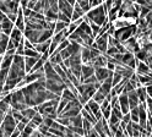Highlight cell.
Instances as JSON below:
<instances>
[{"label": "cell", "instance_id": "obj_8", "mask_svg": "<svg viewBox=\"0 0 152 137\" xmlns=\"http://www.w3.org/2000/svg\"><path fill=\"white\" fill-rule=\"evenodd\" d=\"M42 31H34V29H28L26 28L23 31V37L27 41H30L33 45H36L38 43V39H39V34Z\"/></svg>", "mask_w": 152, "mask_h": 137}, {"label": "cell", "instance_id": "obj_36", "mask_svg": "<svg viewBox=\"0 0 152 137\" xmlns=\"http://www.w3.org/2000/svg\"><path fill=\"white\" fill-rule=\"evenodd\" d=\"M74 12H76V14H79V15H80L81 17H83L85 15H86V14H85V12H83V10H82V9L80 7V5H79L77 3H76V4L74 5Z\"/></svg>", "mask_w": 152, "mask_h": 137}, {"label": "cell", "instance_id": "obj_9", "mask_svg": "<svg viewBox=\"0 0 152 137\" xmlns=\"http://www.w3.org/2000/svg\"><path fill=\"white\" fill-rule=\"evenodd\" d=\"M118 102H119V106L120 110L123 113V115H125L128 113H130V108H129V101H128V94L121 93L118 95Z\"/></svg>", "mask_w": 152, "mask_h": 137}, {"label": "cell", "instance_id": "obj_32", "mask_svg": "<svg viewBox=\"0 0 152 137\" xmlns=\"http://www.w3.org/2000/svg\"><path fill=\"white\" fill-rule=\"evenodd\" d=\"M90 27H91V29H92V36H93V38H96V37L98 36V33H99L101 27H99L98 25H96V23H93V22H90Z\"/></svg>", "mask_w": 152, "mask_h": 137}, {"label": "cell", "instance_id": "obj_28", "mask_svg": "<svg viewBox=\"0 0 152 137\" xmlns=\"http://www.w3.org/2000/svg\"><path fill=\"white\" fill-rule=\"evenodd\" d=\"M34 129L33 127H31L30 125H26V127H25V130L21 132V137H31L33 133H34Z\"/></svg>", "mask_w": 152, "mask_h": 137}, {"label": "cell", "instance_id": "obj_18", "mask_svg": "<svg viewBox=\"0 0 152 137\" xmlns=\"http://www.w3.org/2000/svg\"><path fill=\"white\" fill-rule=\"evenodd\" d=\"M92 66L94 68H99V67H106L107 66V56L106 55H99L96 60L92 63Z\"/></svg>", "mask_w": 152, "mask_h": 137}, {"label": "cell", "instance_id": "obj_50", "mask_svg": "<svg viewBox=\"0 0 152 137\" xmlns=\"http://www.w3.org/2000/svg\"><path fill=\"white\" fill-rule=\"evenodd\" d=\"M104 1H106V0H104Z\"/></svg>", "mask_w": 152, "mask_h": 137}, {"label": "cell", "instance_id": "obj_1", "mask_svg": "<svg viewBox=\"0 0 152 137\" xmlns=\"http://www.w3.org/2000/svg\"><path fill=\"white\" fill-rule=\"evenodd\" d=\"M87 18H88V21L90 22H93V23H96L98 25L99 27L103 26V23L107 21L108 17H107V12H106V10H104L103 5H99L97 7H93L91 9L90 11L85 15Z\"/></svg>", "mask_w": 152, "mask_h": 137}, {"label": "cell", "instance_id": "obj_13", "mask_svg": "<svg viewBox=\"0 0 152 137\" xmlns=\"http://www.w3.org/2000/svg\"><path fill=\"white\" fill-rule=\"evenodd\" d=\"M128 101H129V108H130V110L131 109H135V108H137L140 105V101H139L136 90L130 92V93H128Z\"/></svg>", "mask_w": 152, "mask_h": 137}, {"label": "cell", "instance_id": "obj_37", "mask_svg": "<svg viewBox=\"0 0 152 137\" xmlns=\"http://www.w3.org/2000/svg\"><path fill=\"white\" fill-rule=\"evenodd\" d=\"M6 16H7V18H9V20H10V21H11L12 23H15V22H16V18H17V14L10 12V14H7Z\"/></svg>", "mask_w": 152, "mask_h": 137}, {"label": "cell", "instance_id": "obj_30", "mask_svg": "<svg viewBox=\"0 0 152 137\" xmlns=\"http://www.w3.org/2000/svg\"><path fill=\"white\" fill-rule=\"evenodd\" d=\"M11 114H12V117H14V120L16 121V124H18V122L22 121L23 116H22L21 111H17V110H12V109H11Z\"/></svg>", "mask_w": 152, "mask_h": 137}, {"label": "cell", "instance_id": "obj_19", "mask_svg": "<svg viewBox=\"0 0 152 137\" xmlns=\"http://www.w3.org/2000/svg\"><path fill=\"white\" fill-rule=\"evenodd\" d=\"M38 111H37V109L36 108H31V106H28V108H26L25 110H22L21 111V114H22V116L25 117V119H27V120H32V117L37 114Z\"/></svg>", "mask_w": 152, "mask_h": 137}, {"label": "cell", "instance_id": "obj_43", "mask_svg": "<svg viewBox=\"0 0 152 137\" xmlns=\"http://www.w3.org/2000/svg\"><path fill=\"white\" fill-rule=\"evenodd\" d=\"M20 135H21V133H20V131H17V130H15V131L12 132V135H11L10 137H20Z\"/></svg>", "mask_w": 152, "mask_h": 137}, {"label": "cell", "instance_id": "obj_49", "mask_svg": "<svg viewBox=\"0 0 152 137\" xmlns=\"http://www.w3.org/2000/svg\"><path fill=\"white\" fill-rule=\"evenodd\" d=\"M150 68H151V71H152V67H150Z\"/></svg>", "mask_w": 152, "mask_h": 137}, {"label": "cell", "instance_id": "obj_17", "mask_svg": "<svg viewBox=\"0 0 152 137\" xmlns=\"http://www.w3.org/2000/svg\"><path fill=\"white\" fill-rule=\"evenodd\" d=\"M14 27H15V23H12L9 18H6L5 21L1 23V32H3L4 34H6V36L10 37L11 31L14 29Z\"/></svg>", "mask_w": 152, "mask_h": 137}, {"label": "cell", "instance_id": "obj_26", "mask_svg": "<svg viewBox=\"0 0 152 137\" xmlns=\"http://www.w3.org/2000/svg\"><path fill=\"white\" fill-rule=\"evenodd\" d=\"M92 99H93L94 102H96L97 104H99V105H101V104H102L104 101L107 99V98H106V95H103V94H102L99 91H97L96 93H94V95L92 97Z\"/></svg>", "mask_w": 152, "mask_h": 137}, {"label": "cell", "instance_id": "obj_39", "mask_svg": "<svg viewBox=\"0 0 152 137\" xmlns=\"http://www.w3.org/2000/svg\"><path fill=\"white\" fill-rule=\"evenodd\" d=\"M121 121H124L125 124H129V122L131 121V119H130V113H128V114H125V115H123Z\"/></svg>", "mask_w": 152, "mask_h": 137}, {"label": "cell", "instance_id": "obj_11", "mask_svg": "<svg viewBox=\"0 0 152 137\" xmlns=\"http://www.w3.org/2000/svg\"><path fill=\"white\" fill-rule=\"evenodd\" d=\"M112 78L113 77H108L103 83H101V87H99V90H98L103 95H106V98L108 97V94L113 90V80H112Z\"/></svg>", "mask_w": 152, "mask_h": 137}, {"label": "cell", "instance_id": "obj_20", "mask_svg": "<svg viewBox=\"0 0 152 137\" xmlns=\"http://www.w3.org/2000/svg\"><path fill=\"white\" fill-rule=\"evenodd\" d=\"M81 116L83 117V120H87L88 122H91L92 125H94V124H96L97 122V120H96V117H94L93 115H92V113H90V111H87V110H85L83 109V108H82V109H81Z\"/></svg>", "mask_w": 152, "mask_h": 137}, {"label": "cell", "instance_id": "obj_12", "mask_svg": "<svg viewBox=\"0 0 152 137\" xmlns=\"http://www.w3.org/2000/svg\"><path fill=\"white\" fill-rule=\"evenodd\" d=\"M135 74H136V75H152V71H151V68H150L145 63L136 60Z\"/></svg>", "mask_w": 152, "mask_h": 137}, {"label": "cell", "instance_id": "obj_6", "mask_svg": "<svg viewBox=\"0 0 152 137\" xmlns=\"http://www.w3.org/2000/svg\"><path fill=\"white\" fill-rule=\"evenodd\" d=\"M113 75H114V71H109L107 67L94 68V76H96L97 81L99 83H103L108 77H113Z\"/></svg>", "mask_w": 152, "mask_h": 137}, {"label": "cell", "instance_id": "obj_14", "mask_svg": "<svg viewBox=\"0 0 152 137\" xmlns=\"http://www.w3.org/2000/svg\"><path fill=\"white\" fill-rule=\"evenodd\" d=\"M80 55H81V61H82V65H88V64H90V61H91L90 47H82V48H81V52H80Z\"/></svg>", "mask_w": 152, "mask_h": 137}, {"label": "cell", "instance_id": "obj_5", "mask_svg": "<svg viewBox=\"0 0 152 137\" xmlns=\"http://www.w3.org/2000/svg\"><path fill=\"white\" fill-rule=\"evenodd\" d=\"M108 38H109V34L108 33H104L103 36L101 37H97L94 39V44H96L97 49L101 52V54H106L107 49H108Z\"/></svg>", "mask_w": 152, "mask_h": 137}, {"label": "cell", "instance_id": "obj_47", "mask_svg": "<svg viewBox=\"0 0 152 137\" xmlns=\"http://www.w3.org/2000/svg\"><path fill=\"white\" fill-rule=\"evenodd\" d=\"M1 60H3V55H1V56H0V64H1Z\"/></svg>", "mask_w": 152, "mask_h": 137}, {"label": "cell", "instance_id": "obj_15", "mask_svg": "<svg viewBox=\"0 0 152 137\" xmlns=\"http://www.w3.org/2000/svg\"><path fill=\"white\" fill-rule=\"evenodd\" d=\"M39 60V58H27L25 56V71L26 75H28L31 72V70L33 68V66L36 65V63Z\"/></svg>", "mask_w": 152, "mask_h": 137}, {"label": "cell", "instance_id": "obj_31", "mask_svg": "<svg viewBox=\"0 0 152 137\" xmlns=\"http://www.w3.org/2000/svg\"><path fill=\"white\" fill-rule=\"evenodd\" d=\"M69 44H70V41H69V39L68 38H66V39H64V41L58 45V48H56V50L55 52H58V53H60L61 50H64V49H66V48H68L69 47Z\"/></svg>", "mask_w": 152, "mask_h": 137}, {"label": "cell", "instance_id": "obj_45", "mask_svg": "<svg viewBox=\"0 0 152 137\" xmlns=\"http://www.w3.org/2000/svg\"><path fill=\"white\" fill-rule=\"evenodd\" d=\"M0 137H6V136H5V135H4L1 131H0Z\"/></svg>", "mask_w": 152, "mask_h": 137}, {"label": "cell", "instance_id": "obj_21", "mask_svg": "<svg viewBox=\"0 0 152 137\" xmlns=\"http://www.w3.org/2000/svg\"><path fill=\"white\" fill-rule=\"evenodd\" d=\"M60 98H63V99L68 101V102H72V101H75V99H77V98H76V95L69 90V88H65V90L63 91Z\"/></svg>", "mask_w": 152, "mask_h": 137}, {"label": "cell", "instance_id": "obj_7", "mask_svg": "<svg viewBox=\"0 0 152 137\" xmlns=\"http://www.w3.org/2000/svg\"><path fill=\"white\" fill-rule=\"evenodd\" d=\"M58 9H59V12L71 18V15L74 12V6H71L66 0H58Z\"/></svg>", "mask_w": 152, "mask_h": 137}, {"label": "cell", "instance_id": "obj_24", "mask_svg": "<svg viewBox=\"0 0 152 137\" xmlns=\"http://www.w3.org/2000/svg\"><path fill=\"white\" fill-rule=\"evenodd\" d=\"M76 3L80 5V7L83 10L85 14H87L90 10H91V4H90V0H76Z\"/></svg>", "mask_w": 152, "mask_h": 137}, {"label": "cell", "instance_id": "obj_10", "mask_svg": "<svg viewBox=\"0 0 152 137\" xmlns=\"http://www.w3.org/2000/svg\"><path fill=\"white\" fill-rule=\"evenodd\" d=\"M94 75V67L91 65H82L81 66V77H80V83H82L86 78Z\"/></svg>", "mask_w": 152, "mask_h": 137}, {"label": "cell", "instance_id": "obj_29", "mask_svg": "<svg viewBox=\"0 0 152 137\" xmlns=\"http://www.w3.org/2000/svg\"><path fill=\"white\" fill-rule=\"evenodd\" d=\"M23 56H27V58H41V54H38L36 49H25Z\"/></svg>", "mask_w": 152, "mask_h": 137}, {"label": "cell", "instance_id": "obj_27", "mask_svg": "<svg viewBox=\"0 0 152 137\" xmlns=\"http://www.w3.org/2000/svg\"><path fill=\"white\" fill-rule=\"evenodd\" d=\"M130 119H131V122L139 124V106L130 110Z\"/></svg>", "mask_w": 152, "mask_h": 137}, {"label": "cell", "instance_id": "obj_25", "mask_svg": "<svg viewBox=\"0 0 152 137\" xmlns=\"http://www.w3.org/2000/svg\"><path fill=\"white\" fill-rule=\"evenodd\" d=\"M70 23H65V22H61V21H56L55 22V28H54V34L55 33H59V32H63L65 28H68Z\"/></svg>", "mask_w": 152, "mask_h": 137}, {"label": "cell", "instance_id": "obj_40", "mask_svg": "<svg viewBox=\"0 0 152 137\" xmlns=\"http://www.w3.org/2000/svg\"><path fill=\"white\" fill-rule=\"evenodd\" d=\"M25 49H34V45H33L30 41L25 39Z\"/></svg>", "mask_w": 152, "mask_h": 137}, {"label": "cell", "instance_id": "obj_46", "mask_svg": "<svg viewBox=\"0 0 152 137\" xmlns=\"http://www.w3.org/2000/svg\"><path fill=\"white\" fill-rule=\"evenodd\" d=\"M30 1H32V3H34V4H36V3L38 1V0H30Z\"/></svg>", "mask_w": 152, "mask_h": 137}, {"label": "cell", "instance_id": "obj_48", "mask_svg": "<svg viewBox=\"0 0 152 137\" xmlns=\"http://www.w3.org/2000/svg\"><path fill=\"white\" fill-rule=\"evenodd\" d=\"M31 137H37V136H36V131H34V133H33V135H32Z\"/></svg>", "mask_w": 152, "mask_h": 137}, {"label": "cell", "instance_id": "obj_35", "mask_svg": "<svg viewBox=\"0 0 152 137\" xmlns=\"http://www.w3.org/2000/svg\"><path fill=\"white\" fill-rule=\"evenodd\" d=\"M98 81H97V78H96V76H91V77H88V78H86L82 83H85V85H94V83H97Z\"/></svg>", "mask_w": 152, "mask_h": 137}, {"label": "cell", "instance_id": "obj_22", "mask_svg": "<svg viewBox=\"0 0 152 137\" xmlns=\"http://www.w3.org/2000/svg\"><path fill=\"white\" fill-rule=\"evenodd\" d=\"M52 65H60L61 63H63V59H61V56H60V53H58V52H54L50 56H49V60H48Z\"/></svg>", "mask_w": 152, "mask_h": 137}, {"label": "cell", "instance_id": "obj_33", "mask_svg": "<svg viewBox=\"0 0 152 137\" xmlns=\"http://www.w3.org/2000/svg\"><path fill=\"white\" fill-rule=\"evenodd\" d=\"M113 87H115L118 83H120L121 82V80H123V76L120 75V74H117V72H114V75H113Z\"/></svg>", "mask_w": 152, "mask_h": 137}, {"label": "cell", "instance_id": "obj_4", "mask_svg": "<svg viewBox=\"0 0 152 137\" xmlns=\"http://www.w3.org/2000/svg\"><path fill=\"white\" fill-rule=\"evenodd\" d=\"M66 88L65 83L60 80V81H55V80H45V90L49 91L56 95H61L63 91Z\"/></svg>", "mask_w": 152, "mask_h": 137}, {"label": "cell", "instance_id": "obj_38", "mask_svg": "<svg viewBox=\"0 0 152 137\" xmlns=\"http://www.w3.org/2000/svg\"><path fill=\"white\" fill-rule=\"evenodd\" d=\"M25 127H26V124H23V122H18V124H16V130H17V131H20V133L25 130Z\"/></svg>", "mask_w": 152, "mask_h": 137}, {"label": "cell", "instance_id": "obj_16", "mask_svg": "<svg viewBox=\"0 0 152 137\" xmlns=\"http://www.w3.org/2000/svg\"><path fill=\"white\" fill-rule=\"evenodd\" d=\"M50 43H52V39H49V41H47V42H43V43H37L34 45V49L37 50L38 54H44L49 50V47H50Z\"/></svg>", "mask_w": 152, "mask_h": 137}, {"label": "cell", "instance_id": "obj_44", "mask_svg": "<svg viewBox=\"0 0 152 137\" xmlns=\"http://www.w3.org/2000/svg\"><path fill=\"white\" fill-rule=\"evenodd\" d=\"M66 1H68V3H69L71 6H74V5L76 4V0H66Z\"/></svg>", "mask_w": 152, "mask_h": 137}, {"label": "cell", "instance_id": "obj_23", "mask_svg": "<svg viewBox=\"0 0 152 137\" xmlns=\"http://www.w3.org/2000/svg\"><path fill=\"white\" fill-rule=\"evenodd\" d=\"M136 93H137V97H139L140 104H141V103H145V102H146V98L148 97L147 93H146V88H145V87H139V88H136Z\"/></svg>", "mask_w": 152, "mask_h": 137}, {"label": "cell", "instance_id": "obj_2", "mask_svg": "<svg viewBox=\"0 0 152 137\" xmlns=\"http://www.w3.org/2000/svg\"><path fill=\"white\" fill-rule=\"evenodd\" d=\"M11 109L12 110H17V111H22L25 110L27 106L26 102H25V97L21 90H16L14 92H11Z\"/></svg>", "mask_w": 152, "mask_h": 137}, {"label": "cell", "instance_id": "obj_42", "mask_svg": "<svg viewBox=\"0 0 152 137\" xmlns=\"http://www.w3.org/2000/svg\"><path fill=\"white\" fill-rule=\"evenodd\" d=\"M145 88H146V93H147V95L152 98V85H151V86H147V87H145Z\"/></svg>", "mask_w": 152, "mask_h": 137}, {"label": "cell", "instance_id": "obj_3", "mask_svg": "<svg viewBox=\"0 0 152 137\" xmlns=\"http://www.w3.org/2000/svg\"><path fill=\"white\" fill-rule=\"evenodd\" d=\"M15 130H16V121L14 120L11 110H10L5 115L1 125H0V131H1L6 137H10Z\"/></svg>", "mask_w": 152, "mask_h": 137}, {"label": "cell", "instance_id": "obj_41", "mask_svg": "<svg viewBox=\"0 0 152 137\" xmlns=\"http://www.w3.org/2000/svg\"><path fill=\"white\" fill-rule=\"evenodd\" d=\"M7 18V16L1 11V10H0V23H3L4 21H5V20Z\"/></svg>", "mask_w": 152, "mask_h": 137}, {"label": "cell", "instance_id": "obj_34", "mask_svg": "<svg viewBox=\"0 0 152 137\" xmlns=\"http://www.w3.org/2000/svg\"><path fill=\"white\" fill-rule=\"evenodd\" d=\"M58 21H61V22H65V23H70V18L68 16H65L64 14L61 12H58Z\"/></svg>", "mask_w": 152, "mask_h": 137}]
</instances>
